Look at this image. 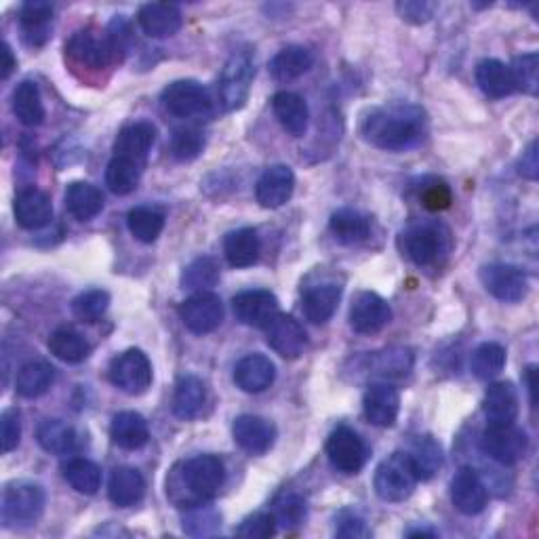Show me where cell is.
Returning <instances> with one entry per match:
<instances>
[{"mask_svg":"<svg viewBox=\"0 0 539 539\" xmlns=\"http://www.w3.org/2000/svg\"><path fill=\"white\" fill-rule=\"evenodd\" d=\"M226 485V466L217 455H196L173 470L167 495L179 508L203 504L219 495Z\"/></svg>","mask_w":539,"mask_h":539,"instance_id":"1","label":"cell"},{"mask_svg":"<svg viewBox=\"0 0 539 539\" xmlns=\"http://www.w3.org/2000/svg\"><path fill=\"white\" fill-rule=\"evenodd\" d=\"M363 137L379 150L413 148L424 135V112L415 106H392L371 112L363 121Z\"/></svg>","mask_w":539,"mask_h":539,"instance_id":"2","label":"cell"},{"mask_svg":"<svg viewBox=\"0 0 539 539\" xmlns=\"http://www.w3.org/2000/svg\"><path fill=\"white\" fill-rule=\"evenodd\" d=\"M47 497L41 485L30 481L9 483L3 491V523L9 529L32 527L45 512Z\"/></svg>","mask_w":539,"mask_h":539,"instance_id":"3","label":"cell"},{"mask_svg":"<svg viewBox=\"0 0 539 539\" xmlns=\"http://www.w3.org/2000/svg\"><path fill=\"white\" fill-rule=\"evenodd\" d=\"M255 78V59L249 47L234 51L219 74V99L228 112L241 110L251 93V85Z\"/></svg>","mask_w":539,"mask_h":539,"instance_id":"4","label":"cell"},{"mask_svg":"<svg viewBox=\"0 0 539 539\" xmlns=\"http://www.w3.org/2000/svg\"><path fill=\"white\" fill-rule=\"evenodd\" d=\"M417 481L419 478L407 451L405 453L398 451L386 457L384 462L377 466L373 487L379 499H384V502L390 504H398L413 495Z\"/></svg>","mask_w":539,"mask_h":539,"instance_id":"5","label":"cell"},{"mask_svg":"<svg viewBox=\"0 0 539 539\" xmlns=\"http://www.w3.org/2000/svg\"><path fill=\"white\" fill-rule=\"evenodd\" d=\"M481 447L495 464L516 466L529 451V438L514 424H489L481 434Z\"/></svg>","mask_w":539,"mask_h":539,"instance_id":"6","label":"cell"},{"mask_svg":"<svg viewBox=\"0 0 539 539\" xmlns=\"http://www.w3.org/2000/svg\"><path fill=\"white\" fill-rule=\"evenodd\" d=\"M110 382L129 396H142L152 386L150 358L137 348L118 354L110 363Z\"/></svg>","mask_w":539,"mask_h":539,"instance_id":"7","label":"cell"},{"mask_svg":"<svg viewBox=\"0 0 539 539\" xmlns=\"http://www.w3.org/2000/svg\"><path fill=\"white\" fill-rule=\"evenodd\" d=\"M163 108L177 118L205 116L213 108V99L201 83L196 81H173L161 95Z\"/></svg>","mask_w":539,"mask_h":539,"instance_id":"8","label":"cell"},{"mask_svg":"<svg viewBox=\"0 0 539 539\" xmlns=\"http://www.w3.org/2000/svg\"><path fill=\"white\" fill-rule=\"evenodd\" d=\"M481 283L489 295L504 304L523 302L529 293L527 274L512 264H489L481 268Z\"/></svg>","mask_w":539,"mask_h":539,"instance_id":"9","label":"cell"},{"mask_svg":"<svg viewBox=\"0 0 539 539\" xmlns=\"http://www.w3.org/2000/svg\"><path fill=\"white\" fill-rule=\"evenodd\" d=\"M327 457L335 470L344 474H358L369 459V449L358 432L348 426H339L327 441Z\"/></svg>","mask_w":539,"mask_h":539,"instance_id":"10","label":"cell"},{"mask_svg":"<svg viewBox=\"0 0 539 539\" xmlns=\"http://www.w3.org/2000/svg\"><path fill=\"white\" fill-rule=\"evenodd\" d=\"M179 316H182V323L188 331L196 335H207L224 323V304L215 293L203 291L188 297L179 306Z\"/></svg>","mask_w":539,"mask_h":539,"instance_id":"11","label":"cell"},{"mask_svg":"<svg viewBox=\"0 0 539 539\" xmlns=\"http://www.w3.org/2000/svg\"><path fill=\"white\" fill-rule=\"evenodd\" d=\"M350 327L361 335H375L384 331L392 321V308L382 295L373 291L356 293L350 306Z\"/></svg>","mask_w":539,"mask_h":539,"instance_id":"12","label":"cell"},{"mask_svg":"<svg viewBox=\"0 0 539 539\" xmlns=\"http://www.w3.org/2000/svg\"><path fill=\"white\" fill-rule=\"evenodd\" d=\"M443 228L436 224H413L401 234V249L415 266H432L443 253Z\"/></svg>","mask_w":539,"mask_h":539,"instance_id":"13","label":"cell"},{"mask_svg":"<svg viewBox=\"0 0 539 539\" xmlns=\"http://www.w3.org/2000/svg\"><path fill=\"white\" fill-rule=\"evenodd\" d=\"M232 310L238 323L253 329H266L272 318L281 312L276 295L264 289H249L234 295Z\"/></svg>","mask_w":539,"mask_h":539,"instance_id":"14","label":"cell"},{"mask_svg":"<svg viewBox=\"0 0 539 539\" xmlns=\"http://www.w3.org/2000/svg\"><path fill=\"white\" fill-rule=\"evenodd\" d=\"M266 342L278 356L287 358V361H295V358L304 354L308 346V335L293 316L278 312L266 327Z\"/></svg>","mask_w":539,"mask_h":539,"instance_id":"15","label":"cell"},{"mask_svg":"<svg viewBox=\"0 0 539 539\" xmlns=\"http://www.w3.org/2000/svg\"><path fill=\"white\" fill-rule=\"evenodd\" d=\"M451 502L455 510L466 516H476L487 508L489 491L481 474L474 468H459L451 481Z\"/></svg>","mask_w":539,"mask_h":539,"instance_id":"16","label":"cell"},{"mask_svg":"<svg viewBox=\"0 0 539 539\" xmlns=\"http://www.w3.org/2000/svg\"><path fill=\"white\" fill-rule=\"evenodd\" d=\"M295 173L287 165H272L257 179L255 198L264 209H281L291 201Z\"/></svg>","mask_w":539,"mask_h":539,"instance_id":"17","label":"cell"},{"mask_svg":"<svg viewBox=\"0 0 539 539\" xmlns=\"http://www.w3.org/2000/svg\"><path fill=\"white\" fill-rule=\"evenodd\" d=\"M232 436L236 445L249 455H264L274 447L276 428L259 415H241L234 419Z\"/></svg>","mask_w":539,"mask_h":539,"instance_id":"18","label":"cell"},{"mask_svg":"<svg viewBox=\"0 0 539 539\" xmlns=\"http://www.w3.org/2000/svg\"><path fill=\"white\" fill-rule=\"evenodd\" d=\"M66 55L74 64L91 68V70H102L114 64V57H112L106 36L99 38L91 30L74 32L70 41L66 43Z\"/></svg>","mask_w":539,"mask_h":539,"instance_id":"19","label":"cell"},{"mask_svg":"<svg viewBox=\"0 0 539 539\" xmlns=\"http://www.w3.org/2000/svg\"><path fill=\"white\" fill-rule=\"evenodd\" d=\"M339 299H342V285L335 281H318L302 287V310L304 316L314 325H323L335 314Z\"/></svg>","mask_w":539,"mask_h":539,"instance_id":"20","label":"cell"},{"mask_svg":"<svg viewBox=\"0 0 539 539\" xmlns=\"http://www.w3.org/2000/svg\"><path fill=\"white\" fill-rule=\"evenodd\" d=\"M367 422L377 428H392L401 411V394L390 384H371L363 398Z\"/></svg>","mask_w":539,"mask_h":539,"instance_id":"21","label":"cell"},{"mask_svg":"<svg viewBox=\"0 0 539 539\" xmlns=\"http://www.w3.org/2000/svg\"><path fill=\"white\" fill-rule=\"evenodd\" d=\"M156 135H158L156 127L148 121L131 123L118 131L114 142V156L129 158V161H135L146 167L150 150L156 142Z\"/></svg>","mask_w":539,"mask_h":539,"instance_id":"22","label":"cell"},{"mask_svg":"<svg viewBox=\"0 0 539 539\" xmlns=\"http://www.w3.org/2000/svg\"><path fill=\"white\" fill-rule=\"evenodd\" d=\"M17 224L26 230H41L51 224L53 203L51 198L38 188H26L17 192L13 203Z\"/></svg>","mask_w":539,"mask_h":539,"instance_id":"23","label":"cell"},{"mask_svg":"<svg viewBox=\"0 0 539 539\" xmlns=\"http://www.w3.org/2000/svg\"><path fill=\"white\" fill-rule=\"evenodd\" d=\"M276 379V367L264 354H247L234 367V384L247 394L266 392Z\"/></svg>","mask_w":539,"mask_h":539,"instance_id":"24","label":"cell"},{"mask_svg":"<svg viewBox=\"0 0 539 539\" xmlns=\"http://www.w3.org/2000/svg\"><path fill=\"white\" fill-rule=\"evenodd\" d=\"M137 24L152 38H169L184 24L182 11L169 3H148L137 13Z\"/></svg>","mask_w":539,"mask_h":539,"instance_id":"25","label":"cell"},{"mask_svg":"<svg viewBox=\"0 0 539 539\" xmlns=\"http://www.w3.org/2000/svg\"><path fill=\"white\" fill-rule=\"evenodd\" d=\"M19 28H22L24 41L30 47H43L53 30V7L41 0H32L19 9Z\"/></svg>","mask_w":539,"mask_h":539,"instance_id":"26","label":"cell"},{"mask_svg":"<svg viewBox=\"0 0 539 539\" xmlns=\"http://www.w3.org/2000/svg\"><path fill=\"white\" fill-rule=\"evenodd\" d=\"M272 110L278 118L281 127L291 137H304L310 125V110L304 102V97H299L289 91H281L272 97Z\"/></svg>","mask_w":539,"mask_h":539,"instance_id":"27","label":"cell"},{"mask_svg":"<svg viewBox=\"0 0 539 539\" xmlns=\"http://www.w3.org/2000/svg\"><path fill=\"white\" fill-rule=\"evenodd\" d=\"M207 403V386L201 377L182 375L177 379L173 392V413L175 417L190 422L203 413Z\"/></svg>","mask_w":539,"mask_h":539,"instance_id":"28","label":"cell"},{"mask_svg":"<svg viewBox=\"0 0 539 539\" xmlns=\"http://www.w3.org/2000/svg\"><path fill=\"white\" fill-rule=\"evenodd\" d=\"M110 502L118 508H131L139 504L146 495V481L139 470L131 466L116 468L108 483Z\"/></svg>","mask_w":539,"mask_h":539,"instance_id":"29","label":"cell"},{"mask_svg":"<svg viewBox=\"0 0 539 539\" xmlns=\"http://www.w3.org/2000/svg\"><path fill=\"white\" fill-rule=\"evenodd\" d=\"M489 424H514L518 417V394L510 382H493L483 401Z\"/></svg>","mask_w":539,"mask_h":539,"instance_id":"30","label":"cell"},{"mask_svg":"<svg viewBox=\"0 0 539 539\" xmlns=\"http://www.w3.org/2000/svg\"><path fill=\"white\" fill-rule=\"evenodd\" d=\"M36 441L51 455H72L81 447V436L64 419H45L36 430Z\"/></svg>","mask_w":539,"mask_h":539,"instance_id":"31","label":"cell"},{"mask_svg":"<svg viewBox=\"0 0 539 539\" xmlns=\"http://www.w3.org/2000/svg\"><path fill=\"white\" fill-rule=\"evenodd\" d=\"M110 436L114 445H118L121 449L137 451V449H142L150 438L148 422L144 419V415H139L135 411H123L114 415L112 426H110Z\"/></svg>","mask_w":539,"mask_h":539,"instance_id":"32","label":"cell"},{"mask_svg":"<svg viewBox=\"0 0 539 539\" xmlns=\"http://www.w3.org/2000/svg\"><path fill=\"white\" fill-rule=\"evenodd\" d=\"M314 66V53L302 45H289L278 51L270 62V74L278 83H289L304 76Z\"/></svg>","mask_w":539,"mask_h":539,"instance_id":"33","label":"cell"},{"mask_svg":"<svg viewBox=\"0 0 539 539\" xmlns=\"http://www.w3.org/2000/svg\"><path fill=\"white\" fill-rule=\"evenodd\" d=\"M11 108H13V114L17 116V121L26 127H38L45 123L47 112H45V104L41 97V89H38V85L32 81L19 83L13 89Z\"/></svg>","mask_w":539,"mask_h":539,"instance_id":"34","label":"cell"},{"mask_svg":"<svg viewBox=\"0 0 539 539\" xmlns=\"http://www.w3.org/2000/svg\"><path fill=\"white\" fill-rule=\"evenodd\" d=\"M329 228L331 234L335 236V241L342 245H358L367 241L371 234L369 217L356 209H337L331 215Z\"/></svg>","mask_w":539,"mask_h":539,"instance_id":"35","label":"cell"},{"mask_svg":"<svg viewBox=\"0 0 539 539\" xmlns=\"http://www.w3.org/2000/svg\"><path fill=\"white\" fill-rule=\"evenodd\" d=\"M66 209L78 222H89L102 213L104 194L89 182H72L66 190Z\"/></svg>","mask_w":539,"mask_h":539,"instance_id":"36","label":"cell"},{"mask_svg":"<svg viewBox=\"0 0 539 539\" xmlns=\"http://www.w3.org/2000/svg\"><path fill=\"white\" fill-rule=\"evenodd\" d=\"M55 384V369L47 361H30L17 371L15 390L22 398H41Z\"/></svg>","mask_w":539,"mask_h":539,"instance_id":"37","label":"cell"},{"mask_svg":"<svg viewBox=\"0 0 539 539\" xmlns=\"http://www.w3.org/2000/svg\"><path fill=\"white\" fill-rule=\"evenodd\" d=\"M262 243L253 228H238L230 232L224 241V253L232 268H249L259 259Z\"/></svg>","mask_w":539,"mask_h":539,"instance_id":"38","label":"cell"},{"mask_svg":"<svg viewBox=\"0 0 539 539\" xmlns=\"http://www.w3.org/2000/svg\"><path fill=\"white\" fill-rule=\"evenodd\" d=\"M476 83L491 99H502L516 91L510 68L499 59H483L476 66Z\"/></svg>","mask_w":539,"mask_h":539,"instance_id":"39","label":"cell"},{"mask_svg":"<svg viewBox=\"0 0 539 539\" xmlns=\"http://www.w3.org/2000/svg\"><path fill=\"white\" fill-rule=\"evenodd\" d=\"M49 350L55 358H59V361H64L68 365L83 363L91 354V346L87 339L70 327H62L51 333Z\"/></svg>","mask_w":539,"mask_h":539,"instance_id":"40","label":"cell"},{"mask_svg":"<svg viewBox=\"0 0 539 539\" xmlns=\"http://www.w3.org/2000/svg\"><path fill=\"white\" fill-rule=\"evenodd\" d=\"M413 369V352L403 346H392L373 352L367 361V371L379 377H405Z\"/></svg>","mask_w":539,"mask_h":539,"instance_id":"41","label":"cell"},{"mask_svg":"<svg viewBox=\"0 0 539 539\" xmlns=\"http://www.w3.org/2000/svg\"><path fill=\"white\" fill-rule=\"evenodd\" d=\"M407 455L411 459L419 481H430V478L443 468V449L432 436L415 438Z\"/></svg>","mask_w":539,"mask_h":539,"instance_id":"42","label":"cell"},{"mask_svg":"<svg viewBox=\"0 0 539 539\" xmlns=\"http://www.w3.org/2000/svg\"><path fill=\"white\" fill-rule=\"evenodd\" d=\"M62 474L66 483L83 495H95L102 487V470L91 459L74 457L62 466Z\"/></svg>","mask_w":539,"mask_h":539,"instance_id":"43","label":"cell"},{"mask_svg":"<svg viewBox=\"0 0 539 539\" xmlns=\"http://www.w3.org/2000/svg\"><path fill=\"white\" fill-rule=\"evenodd\" d=\"M142 173H144V165L129 161V158L112 156V161L108 163V169H106V186L116 196H127L139 186Z\"/></svg>","mask_w":539,"mask_h":539,"instance_id":"44","label":"cell"},{"mask_svg":"<svg viewBox=\"0 0 539 539\" xmlns=\"http://www.w3.org/2000/svg\"><path fill=\"white\" fill-rule=\"evenodd\" d=\"M127 226L139 243L152 245L165 228V215L152 207H135L127 215Z\"/></svg>","mask_w":539,"mask_h":539,"instance_id":"45","label":"cell"},{"mask_svg":"<svg viewBox=\"0 0 539 539\" xmlns=\"http://www.w3.org/2000/svg\"><path fill=\"white\" fill-rule=\"evenodd\" d=\"M506 367V348L499 346L495 342L481 344L470 358V369L472 373L483 379V382H489V379H495L499 373Z\"/></svg>","mask_w":539,"mask_h":539,"instance_id":"46","label":"cell"},{"mask_svg":"<svg viewBox=\"0 0 539 539\" xmlns=\"http://www.w3.org/2000/svg\"><path fill=\"white\" fill-rule=\"evenodd\" d=\"M219 283V264L213 257H196L182 272V287L203 293Z\"/></svg>","mask_w":539,"mask_h":539,"instance_id":"47","label":"cell"},{"mask_svg":"<svg viewBox=\"0 0 539 539\" xmlns=\"http://www.w3.org/2000/svg\"><path fill=\"white\" fill-rule=\"evenodd\" d=\"M219 527H222V516H219V512L213 506H207L203 502V504H196V506L186 508L184 531L188 535L207 537V535L217 533Z\"/></svg>","mask_w":539,"mask_h":539,"instance_id":"48","label":"cell"},{"mask_svg":"<svg viewBox=\"0 0 539 539\" xmlns=\"http://www.w3.org/2000/svg\"><path fill=\"white\" fill-rule=\"evenodd\" d=\"M205 133L201 129H194V127H184V129H177L171 137V154L173 158H177V161L182 163H190L194 161V158H198L203 154L205 150Z\"/></svg>","mask_w":539,"mask_h":539,"instance_id":"49","label":"cell"},{"mask_svg":"<svg viewBox=\"0 0 539 539\" xmlns=\"http://www.w3.org/2000/svg\"><path fill=\"white\" fill-rule=\"evenodd\" d=\"M110 308V293L104 289H91L78 295L72 302V312L83 323H97Z\"/></svg>","mask_w":539,"mask_h":539,"instance_id":"50","label":"cell"},{"mask_svg":"<svg viewBox=\"0 0 539 539\" xmlns=\"http://www.w3.org/2000/svg\"><path fill=\"white\" fill-rule=\"evenodd\" d=\"M508 68H510L516 89H521L529 95L537 93V87H539V57H537V53H523V55L514 57L512 66H508Z\"/></svg>","mask_w":539,"mask_h":539,"instance_id":"51","label":"cell"},{"mask_svg":"<svg viewBox=\"0 0 539 539\" xmlns=\"http://www.w3.org/2000/svg\"><path fill=\"white\" fill-rule=\"evenodd\" d=\"M306 512H308L306 499L295 495V493H287V495L276 499L272 514L276 518L278 527L293 529V527H299L306 521Z\"/></svg>","mask_w":539,"mask_h":539,"instance_id":"52","label":"cell"},{"mask_svg":"<svg viewBox=\"0 0 539 539\" xmlns=\"http://www.w3.org/2000/svg\"><path fill=\"white\" fill-rule=\"evenodd\" d=\"M276 518L272 512H253L249 514L245 521L238 525L236 535L247 537V539H268L276 535Z\"/></svg>","mask_w":539,"mask_h":539,"instance_id":"53","label":"cell"},{"mask_svg":"<svg viewBox=\"0 0 539 539\" xmlns=\"http://www.w3.org/2000/svg\"><path fill=\"white\" fill-rule=\"evenodd\" d=\"M106 41L110 45L114 64L123 62L127 51H129V43H131V26H129V22H127V19L123 15L112 19V24L108 26Z\"/></svg>","mask_w":539,"mask_h":539,"instance_id":"54","label":"cell"},{"mask_svg":"<svg viewBox=\"0 0 539 539\" xmlns=\"http://www.w3.org/2000/svg\"><path fill=\"white\" fill-rule=\"evenodd\" d=\"M335 535L344 539H365L371 537V529L358 512L342 510L335 516Z\"/></svg>","mask_w":539,"mask_h":539,"instance_id":"55","label":"cell"},{"mask_svg":"<svg viewBox=\"0 0 539 539\" xmlns=\"http://www.w3.org/2000/svg\"><path fill=\"white\" fill-rule=\"evenodd\" d=\"M19 441H22V413L11 407L0 415V443H3L5 453H11L17 449Z\"/></svg>","mask_w":539,"mask_h":539,"instance_id":"56","label":"cell"},{"mask_svg":"<svg viewBox=\"0 0 539 539\" xmlns=\"http://www.w3.org/2000/svg\"><path fill=\"white\" fill-rule=\"evenodd\" d=\"M451 201H453V194L445 182H432L422 192V205L434 213L449 209Z\"/></svg>","mask_w":539,"mask_h":539,"instance_id":"57","label":"cell"},{"mask_svg":"<svg viewBox=\"0 0 539 539\" xmlns=\"http://www.w3.org/2000/svg\"><path fill=\"white\" fill-rule=\"evenodd\" d=\"M396 11L409 24H426L432 19L436 5L426 3V0H405V3L396 5Z\"/></svg>","mask_w":539,"mask_h":539,"instance_id":"58","label":"cell"},{"mask_svg":"<svg viewBox=\"0 0 539 539\" xmlns=\"http://www.w3.org/2000/svg\"><path fill=\"white\" fill-rule=\"evenodd\" d=\"M518 173L527 179H537L539 173V161H537V142H531V146L523 152L521 163H518Z\"/></svg>","mask_w":539,"mask_h":539,"instance_id":"59","label":"cell"},{"mask_svg":"<svg viewBox=\"0 0 539 539\" xmlns=\"http://www.w3.org/2000/svg\"><path fill=\"white\" fill-rule=\"evenodd\" d=\"M15 66H17V62H15L9 43H3V78H9L11 72L15 70Z\"/></svg>","mask_w":539,"mask_h":539,"instance_id":"60","label":"cell"},{"mask_svg":"<svg viewBox=\"0 0 539 539\" xmlns=\"http://www.w3.org/2000/svg\"><path fill=\"white\" fill-rule=\"evenodd\" d=\"M535 367L531 365L527 369V390H529V398H531V405H535Z\"/></svg>","mask_w":539,"mask_h":539,"instance_id":"61","label":"cell"},{"mask_svg":"<svg viewBox=\"0 0 539 539\" xmlns=\"http://www.w3.org/2000/svg\"><path fill=\"white\" fill-rule=\"evenodd\" d=\"M407 535L409 537H434L436 533L434 531H426V529H411V531H407Z\"/></svg>","mask_w":539,"mask_h":539,"instance_id":"62","label":"cell"}]
</instances>
